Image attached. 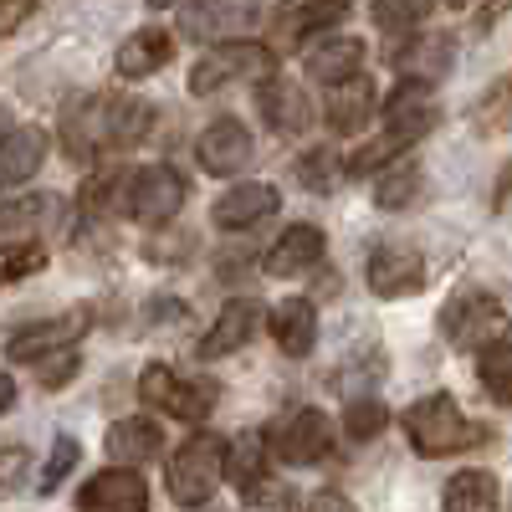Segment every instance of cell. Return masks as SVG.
<instances>
[{
    "label": "cell",
    "mask_w": 512,
    "mask_h": 512,
    "mask_svg": "<svg viewBox=\"0 0 512 512\" xmlns=\"http://www.w3.org/2000/svg\"><path fill=\"white\" fill-rule=\"evenodd\" d=\"M154 128V103L123 93H88L62 108V144L77 164H88L108 149H134Z\"/></svg>",
    "instance_id": "6da1fadb"
},
{
    "label": "cell",
    "mask_w": 512,
    "mask_h": 512,
    "mask_svg": "<svg viewBox=\"0 0 512 512\" xmlns=\"http://www.w3.org/2000/svg\"><path fill=\"white\" fill-rule=\"evenodd\" d=\"M379 113H384V134L369 139V144L349 159V175H369V169H384L395 154H405L410 144H420V139L441 123L436 93H431V82H425V77H400V88L384 98Z\"/></svg>",
    "instance_id": "7a4b0ae2"
},
{
    "label": "cell",
    "mask_w": 512,
    "mask_h": 512,
    "mask_svg": "<svg viewBox=\"0 0 512 512\" xmlns=\"http://www.w3.org/2000/svg\"><path fill=\"white\" fill-rule=\"evenodd\" d=\"M400 425H405L410 446H415L425 461L461 456V451H477V446H487V441H492V425L472 420V415H466V410H461L446 390H436V395H420V400L400 415Z\"/></svg>",
    "instance_id": "3957f363"
},
{
    "label": "cell",
    "mask_w": 512,
    "mask_h": 512,
    "mask_svg": "<svg viewBox=\"0 0 512 512\" xmlns=\"http://www.w3.org/2000/svg\"><path fill=\"white\" fill-rule=\"evenodd\" d=\"M272 67H277V52L262 47V41H251V36L210 41V47L200 52V62L190 67V93L195 98H216L221 88H231V82H262V77H272Z\"/></svg>",
    "instance_id": "277c9868"
},
{
    "label": "cell",
    "mask_w": 512,
    "mask_h": 512,
    "mask_svg": "<svg viewBox=\"0 0 512 512\" xmlns=\"http://www.w3.org/2000/svg\"><path fill=\"white\" fill-rule=\"evenodd\" d=\"M226 456H231L226 436H210V431L190 436L175 456H169V497L180 507H205L226 477Z\"/></svg>",
    "instance_id": "5b68a950"
},
{
    "label": "cell",
    "mask_w": 512,
    "mask_h": 512,
    "mask_svg": "<svg viewBox=\"0 0 512 512\" xmlns=\"http://www.w3.org/2000/svg\"><path fill=\"white\" fill-rule=\"evenodd\" d=\"M441 333L451 338V349L482 354V349L497 344V338H507V313H502V303L492 292L466 287V292H456L451 303L441 308Z\"/></svg>",
    "instance_id": "8992f818"
},
{
    "label": "cell",
    "mask_w": 512,
    "mask_h": 512,
    "mask_svg": "<svg viewBox=\"0 0 512 512\" xmlns=\"http://www.w3.org/2000/svg\"><path fill=\"white\" fill-rule=\"evenodd\" d=\"M216 384H200V379H180L169 364H149L144 374H139V400L144 405H154V410H164L169 420H205L210 410H216Z\"/></svg>",
    "instance_id": "52a82bcc"
},
{
    "label": "cell",
    "mask_w": 512,
    "mask_h": 512,
    "mask_svg": "<svg viewBox=\"0 0 512 512\" xmlns=\"http://www.w3.org/2000/svg\"><path fill=\"white\" fill-rule=\"evenodd\" d=\"M185 205V175L175 164H149V169H134L128 180V216L139 226H164L175 221Z\"/></svg>",
    "instance_id": "ba28073f"
},
{
    "label": "cell",
    "mask_w": 512,
    "mask_h": 512,
    "mask_svg": "<svg viewBox=\"0 0 512 512\" xmlns=\"http://www.w3.org/2000/svg\"><path fill=\"white\" fill-rule=\"evenodd\" d=\"M267 441H272V456L282 466H318L328 456V446H333V425H328L323 410L303 405V410H292L287 420H277Z\"/></svg>",
    "instance_id": "9c48e42d"
},
{
    "label": "cell",
    "mask_w": 512,
    "mask_h": 512,
    "mask_svg": "<svg viewBox=\"0 0 512 512\" xmlns=\"http://www.w3.org/2000/svg\"><path fill=\"white\" fill-rule=\"evenodd\" d=\"M364 282L374 297H410L420 292L425 282H431V272H425V256L410 251V246H374L364 256Z\"/></svg>",
    "instance_id": "30bf717a"
},
{
    "label": "cell",
    "mask_w": 512,
    "mask_h": 512,
    "mask_svg": "<svg viewBox=\"0 0 512 512\" xmlns=\"http://www.w3.org/2000/svg\"><path fill=\"white\" fill-rule=\"evenodd\" d=\"M88 328H93V313H88V308H72V313H62V318H52V323L11 328V338H6V359H11V364H36V359H47L52 349L77 344V338L88 333Z\"/></svg>",
    "instance_id": "8fae6325"
},
{
    "label": "cell",
    "mask_w": 512,
    "mask_h": 512,
    "mask_svg": "<svg viewBox=\"0 0 512 512\" xmlns=\"http://www.w3.org/2000/svg\"><path fill=\"white\" fill-rule=\"evenodd\" d=\"M256 21H262V11L251 0H190L180 26L190 41H231V36H251Z\"/></svg>",
    "instance_id": "7c38bea8"
},
{
    "label": "cell",
    "mask_w": 512,
    "mask_h": 512,
    "mask_svg": "<svg viewBox=\"0 0 512 512\" xmlns=\"http://www.w3.org/2000/svg\"><path fill=\"white\" fill-rule=\"evenodd\" d=\"M256 154L251 134H246V123L241 118H216V123H205V134L195 139V159L205 175H216V180H231L236 169H246V159Z\"/></svg>",
    "instance_id": "4fadbf2b"
},
{
    "label": "cell",
    "mask_w": 512,
    "mask_h": 512,
    "mask_svg": "<svg viewBox=\"0 0 512 512\" xmlns=\"http://www.w3.org/2000/svg\"><path fill=\"white\" fill-rule=\"evenodd\" d=\"M277 210H282V195L267 180H246V185L226 190L216 205H210V226L216 231H251V226L272 221Z\"/></svg>",
    "instance_id": "5bb4252c"
},
{
    "label": "cell",
    "mask_w": 512,
    "mask_h": 512,
    "mask_svg": "<svg viewBox=\"0 0 512 512\" xmlns=\"http://www.w3.org/2000/svg\"><path fill=\"white\" fill-rule=\"evenodd\" d=\"M256 108H262L267 128L272 134H303V128L313 123V103L303 93V82H292V77H262V88H256Z\"/></svg>",
    "instance_id": "9a60e30c"
},
{
    "label": "cell",
    "mask_w": 512,
    "mask_h": 512,
    "mask_svg": "<svg viewBox=\"0 0 512 512\" xmlns=\"http://www.w3.org/2000/svg\"><path fill=\"white\" fill-rule=\"evenodd\" d=\"M262 303L256 297H231V303L216 313V323L205 328V338H200V359H226V354H236V349H246L251 344V333L262 328Z\"/></svg>",
    "instance_id": "2e32d148"
},
{
    "label": "cell",
    "mask_w": 512,
    "mask_h": 512,
    "mask_svg": "<svg viewBox=\"0 0 512 512\" xmlns=\"http://www.w3.org/2000/svg\"><path fill=\"white\" fill-rule=\"evenodd\" d=\"M77 507H108V512H144V507H149V487H144V477L134 472V466L113 461L108 472H98V477H88V482H82V492H77Z\"/></svg>",
    "instance_id": "e0dca14e"
},
{
    "label": "cell",
    "mask_w": 512,
    "mask_h": 512,
    "mask_svg": "<svg viewBox=\"0 0 512 512\" xmlns=\"http://www.w3.org/2000/svg\"><path fill=\"white\" fill-rule=\"evenodd\" d=\"M323 251H328V241H323V231L313 226V221H297V226H287L282 236H277V246L267 251V277H308V272H318V262H323Z\"/></svg>",
    "instance_id": "ac0fdd59"
},
{
    "label": "cell",
    "mask_w": 512,
    "mask_h": 512,
    "mask_svg": "<svg viewBox=\"0 0 512 512\" xmlns=\"http://www.w3.org/2000/svg\"><path fill=\"white\" fill-rule=\"evenodd\" d=\"M379 93H374V82L369 72H354L344 82H328V98H323V113H328V128H338V134H359V128L369 123Z\"/></svg>",
    "instance_id": "d6986e66"
},
{
    "label": "cell",
    "mask_w": 512,
    "mask_h": 512,
    "mask_svg": "<svg viewBox=\"0 0 512 512\" xmlns=\"http://www.w3.org/2000/svg\"><path fill=\"white\" fill-rule=\"evenodd\" d=\"M349 16V0H282L277 6V36L287 47H303L308 36L328 31Z\"/></svg>",
    "instance_id": "ffe728a7"
},
{
    "label": "cell",
    "mask_w": 512,
    "mask_h": 512,
    "mask_svg": "<svg viewBox=\"0 0 512 512\" xmlns=\"http://www.w3.org/2000/svg\"><path fill=\"white\" fill-rule=\"evenodd\" d=\"M47 149H52V139H47V128H36V123H21V128H11L6 134V144H0V185L6 190H16V185H26L41 164H47Z\"/></svg>",
    "instance_id": "44dd1931"
},
{
    "label": "cell",
    "mask_w": 512,
    "mask_h": 512,
    "mask_svg": "<svg viewBox=\"0 0 512 512\" xmlns=\"http://www.w3.org/2000/svg\"><path fill=\"white\" fill-rule=\"evenodd\" d=\"M272 323V338H277V349L287 359H308L313 344H318V308L308 303V297H287V303H277L267 313Z\"/></svg>",
    "instance_id": "7402d4cb"
},
{
    "label": "cell",
    "mask_w": 512,
    "mask_h": 512,
    "mask_svg": "<svg viewBox=\"0 0 512 512\" xmlns=\"http://www.w3.org/2000/svg\"><path fill=\"white\" fill-rule=\"evenodd\" d=\"M103 451L123 466H139V461H154L164 451V431L144 415H128V420H113L108 436H103Z\"/></svg>",
    "instance_id": "603a6c76"
},
{
    "label": "cell",
    "mask_w": 512,
    "mask_h": 512,
    "mask_svg": "<svg viewBox=\"0 0 512 512\" xmlns=\"http://www.w3.org/2000/svg\"><path fill=\"white\" fill-rule=\"evenodd\" d=\"M169 57H175V36H169L164 26H144L134 36H123L118 47V77H154Z\"/></svg>",
    "instance_id": "cb8c5ba5"
},
{
    "label": "cell",
    "mask_w": 512,
    "mask_h": 512,
    "mask_svg": "<svg viewBox=\"0 0 512 512\" xmlns=\"http://www.w3.org/2000/svg\"><path fill=\"white\" fill-rule=\"evenodd\" d=\"M272 441L267 436H236L231 441V456H226V482L241 492V497H251L262 482H272Z\"/></svg>",
    "instance_id": "d4e9b609"
},
{
    "label": "cell",
    "mask_w": 512,
    "mask_h": 512,
    "mask_svg": "<svg viewBox=\"0 0 512 512\" xmlns=\"http://www.w3.org/2000/svg\"><path fill=\"white\" fill-rule=\"evenodd\" d=\"M354 72H364V41L359 36H328V41H318V47L308 52V77L313 82H344V77H354Z\"/></svg>",
    "instance_id": "484cf974"
},
{
    "label": "cell",
    "mask_w": 512,
    "mask_h": 512,
    "mask_svg": "<svg viewBox=\"0 0 512 512\" xmlns=\"http://www.w3.org/2000/svg\"><path fill=\"white\" fill-rule=\"evenodd\" d=\"M390 62L400 67V77H425V82H436V77H446V67L456 62V41L441 36V31L415 36L410 47H400Z\"/></svg>",
    "instance_id": "4316f807"
},
{
    "label": "cell",
    "mask_w": 512,
    "mask_h": 512,
    "mask_svg": "<svg viewBox=\"0 0 512 512\" xmlns=\"http://www.w3.org/2000/svg\"><path fill=\"white\" fill-rule=\"evenodd\" d=\"M441 507H451V512H492L497 507V477L492 472H456L441 492Z\"/></svg>",
    "instance_id": "83f0119b"
},
{
    "label": "cell",
    "mask_w": 512,
    "mask_h": 512,
    "mask_svg": "<svg viewBox=\"0 0 512 512\" xmlns=\"http://www.w3.org/2000/svg\"><path fill=\"white\" fill-rule=\"evenodd\" d=\"M477 379L497 405H512V338H497L492 349L477 354Z\"/></svg>",
    "instance_id": "f1b7e54d"
},
{
    "label": "cell",
    "mask_w": 512,
    "mask_h": 512,
    "mask_svg": "<svg viewBox=\"0 0 512 512\" xmlns=\"http://www.w3.org/2000/svg\"><path fill=\"white\" fill-rule=\"evenodd\" d=\"M349 164H338V154L333 149H308V154H297V164H292V180L303 185L308 195H328L333 190V180L344 175Z\"/></svg>",
    "instance_id": "f546056e"
},
{
    "label": "cell",
    "mask_w": 512,
    "mask_h": 512,
    "mask_svg": "<svg viewBox=\"0 0 512 512\" xmlns=\"http://www.w3.org/2000/svg\"><path fill=\"white\" fill-rule=\"evenodd\" d=\"M431 6H436V0H374V6H369V16H374V26H379V31L405 36V31L425 26Z\"/></svg>",
    "instance_id": "4dcf8cb0"
},
{
    "label": "cell",
    "mask_w": 512,
    "mask_h": 512,
    "mask_svg": "<svg viewBox=\"0 0 512 512\" xmlns=\"http://www.w3.org/2000/svg\"><path fill=\"white\" fill-rule=\"evenodd\" d=\"M384 425H390V405H384L379 395H359V400H349V410H344V431H349L354 441H374Z\"/></svg>",
    "instance_id": "1f68e13d"
},
{
    "label": "cell",
    "mask_w": 512,
    "mask_h": 512,
    "mask_svg": "<svg viewBox=\"0 0 512 512\" xmlns=\"http://www.w3.org/2000/svg\"><path fill=\"white\" fill-rule=\"evenodd\" d=\"M415 195H420V169H415V164L390 169V175L374 185V205H379V210H405Z\"/></svg>",
    "instance_id": "d6a6232c"
},
{
    "label": "cell",
    "mask_w": 512,
    "mask_h": 512,
    "mask_svg": "<svg viewBox=\"0 0 512 512\" xmlns=\"http://www.w3.org/2000/svg\"><path fill=\"white\" fill-rule=\"evenodd\" d=\"M77 369H82V354H77V344H67V349H52L47 359H36V379H41V390H67Z\"/></svg>",
    "instance_id": "836d02e7"
},
{
    "label": "cell",
    "mask_w": 512,
    "mask_h": 512,
    "mask_svg": "<svg viewBox=\"0 0 512 512\" xmlns=\"http://www.w3.org/2000/svg\"><path fill=\"white\" fill-rule=\"evenodd\" d=\"M82 461V446L72 441V436H57L52 441V456H47V466H41V477H36V487L41 492H57L62 482H67V472Z\"/></svg>",
    "instance_id": "e575fe53"
},
{
    "label": "cell",
    "mask_w": 512,
    "mask_h": 512,
    "mask_svg": "<svg viewBox=\"0 0 512 512\" xmlns=\"http://www.w3.org/2000/svg\"><path fill=\"white\" fill-rule=\"evenodd\" d=\"M41 267H47V246H41V241H11L6 262H0V277H6V282H26Z\"/></svg>",
    "instance_id": "d590c367"
},
{
    "label": "cell",
    "mask_w": 512,
    "mask_h": 512,
    "mask_svg": "<svg viewBox=\"0 0 512 512\" xmlns=\"http://www.w3.org/2000/svg\"><path fill=\"white\" fill-rule=\"evenodd\" d=\"M41 216H57V200H52V195H26V200H6V210H0V226L16 236V231H26V221H41Z\"/></svg>",
    "instance_id": "8d00e7d4"
},
{
    "label": "cell",
    "mask_w": 512,
    "mask_h": 512,
    "mask_svg": "<svg viewBox=\"0 0 512 512\" xmlns=\"http://www.w3.org/2000/svg\"><path fill=\"white\" fill-rule=\"evenodd\" d=\"M190 251H195V236H190V231H175V236H149V241H144V256H149V262H185Z\"/></svg>",
    "instance_id": "74e56055"
},
{
    "label": "cell",
    "mask_w": 512,
    "mask_h": 512,
    "mask_svg": "<svg viewBox=\"0 0 512 512\" xmlns=\"http://www.w3.org/2000/svg\"><path fill=\"white\" fill-rule=\"evenodd\" d=\"M149 313H154V323H159V318L180 323V318H185V303H180V297H154V303H149Z\"/></svg>",
    "instance_id": "f35d334b"
},
{
    "label": "cell",
    "mask_w": 512,
    "mask_h": 512,
    "mask_svg": "<svg viewBox=\"0 0 512 512\" xmlns=\"http://www.w3.org/2000/svg\"><path fill=\"white\" fill-rule=\"evenodd\" d=\"M246 502H272V507H292V487H267V482H262V487H256V492H251Z\"/></svg>",
    "instance_id": "ab89813d"
},
{
    "label": "cell",
    "mask_w": 512,
    "mask_h": 512,
    "mask_svg": "<svg viewBox=\"0 0 512 512\" xmlns=\"http://www.w3.org/2000/svg\"><path fill=\"white\" fill-rule=\"evenodd\" d=\"M507 11H512V0H487V6H482V16H477V26H482V31H492V26H497Z\"/></svg>",
    "instance_id": "60d3db41"
},
{
    "label": "cell",
    "mask_w": 512,
    "mask_h": 512,
    "mask_svg": "<svg viewBox=\"0 0 512 512\" xmlns=\"http://www.w3.org/2000/svg\"><path fill=\"white\" fill-rule=\"evenodd\" d=\"M216 267H221L216 277H226V282H231V277H241V267H251V251H246V256H221Z\"/></svg>",
    "instance_id": "b9f144b4"
},
{
    "label": "cell",
    "mask_w": 512,
    "mask_h": 512,
    "mask_svg": "<svg viewBox=\"0 0 512 512\" xmlns=\"http://www.w3.org/2000/svg\"><path fill=\"white\" fill-rule=\"evenodd\" d=\"M21 461H26L21 451H6V487H16V482H21Z\"/></svg>",
    "instance_id": "7bdbcfd3"
},
{
    "label": "cell",
    "mask_w": 512,
    "mask_h": 512,
    "mask_svg": "<svg viewBox=\"0 0 512 512\" xmlns=\"http://www.w3.org/2000/svg\"><path fill=\"white\" fill-rule=\"evenodd\" d=\"M313 507H349V497H344V492H328V487H323V492H313Z\"/></svg>",
    "instance_id": "ee69618b"
},
{
    "label": "cell",
    "mask_w": 512,
    "mask_h": 512,
    "mask_svg": "<svg viewBox=\"0 0 512 512\" xmlns=\"http://www.w3.org/2000/svg\"><path fill=\"white\" fill-rule=\"evenodd\" d=\"M0 410H16V379H0Z\"/></svg>",
    "instance_id": "f6af8a7d"
},
{
    "label": "cell",
    "mask_w": 512,
    "mask_h": 512,
    "mask_svg": "<svg viewBox=\"0 0 512 512\" xmlns=\"http://www.w3.org/2000/svg\"><path fill=\"white\" fill-rule=\"evenodd\" d=\"M149 11H175V6H190V0H144Z\"/></svg>",
    "instance_id": "bcb514c9"
},
{
    "label": "cell",
    "mask_w": 512,
    "mask_h": 512,
    "mask_svg": "<svg viewBox=\"0 0 512 512\" xmlns=\"http://www.w3.org/2000/svg\"><path fill=\"white\" fill-rule=\"evenodd\" d=\"M441 6H451V11H466V6H472V0H441Z\"/></svg>",
    "instance_id": "7dc6e473"
}]
</instances>
